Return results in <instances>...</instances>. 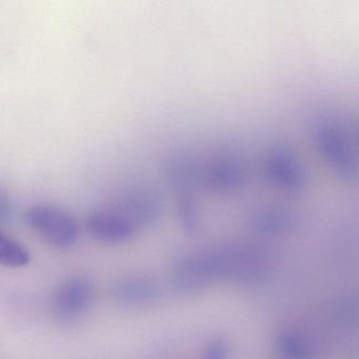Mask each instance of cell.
<instances>
[{
	"label": "cell",
	"instance_id": "6da1fadb",
	"mask_svg": "<svg viewBox=\"0 0 359 359\" xmlns=\"http://www.w3.org/2000/svg\"><path fill=\"white\" fill-rule=\"evenodd\" d=\"M213 283H250L268 272L270 262L264 252L247 245L205 250Z\"/></svg>",
	"mask_w": 359,
	"mask_h": 359
},
{
	"label": "cell",
	"instance_id": "7a4b0ae2",
	"mask_svg": "<svg viewBox=\"0 0 359 359\" xmlns=\"http://www.w3.org/2000/svg\"><path fill=\"white\" fill-rule=\"evenodd\" d=\"M25 220L43 241L56 249H69L79 239V228L75 218L55 205H32L25 213Z\"/></svg>",
	"mask_w": 359,
	"mask_h": 359
},
{
	"label": "cell",
	"instance_id": "3957f363",
	"mask_svg": "<svg viewBox=\"0 0 359 359\" xmlns=\"http://www.w3.org/2000/svg\"><path fill=\"white\" fill-rule=\"evenodd\" d=\"M94 283L86 276L67 279L56 292L54 312L62 323H72L83 317L94 299Z\"/></svg>",
	"mask_w": 359,
	"mask_h": 359
},
{
	"label": "cell",
	"instance_id": "277c9868",
	"mask_svg": "<svg viewBox=\"0 0 359 359\" xmlns=\"http://www.w3.org/2000/svg\"><path fill=\"white\" fill-rule=\"evenodd\" d=\"M86 226L93 238L109 245L130 241L138 228L129 218L115 210L93 212L88 216Z\"/></svg>",
	"mask_w": 359,
	"mask_h": 359
},
{
	"label": "cell",
	"instance_id": "5b68a950",
	"mask_svg": "<svg viewBox=\"0 0 359 359\" xmlns=\"http://www.w3.org/2000/svg\"><path fill=\"white\" fill-rule=\"evenodd\" d=\"M111 294L123 306H147L161 299V289L158 283L144 275H127L113 283Z\"/></svg>",
	"mask_w": 359,
	"mask_h": 359
},
{
	"label": "cell",
	"instance_id": "8992f818",
	"mask_svg": "<svg viewBox=\"0 0 359 359\" xmlns=\"http://www.w3.org/2000/svg\"><path fill=\"white\" fill-rule=\"evenodd\" d=\"M245 167L235 156L226 155L216 159L207 173V184L219 193L234 192L245 182Z\"/></svg>",
	"mask_w": 359,
	"mask_h": 359
},
{
	"label": "cell",
	"instance_id": "52a82bcc",
	"mask_svg": "<svg viewBox=\"0 0 359 359\" xmlns=\"http://www.w3.org/2000/svg\"><path fill=\"white\" fill-rule=\"evenodd\" d=\"M31 262L30 252L20 241L0 235V264L8 268H22Z\"/></svg>",
	"mask_w": 359,
	"mask_h": 359
},
{
	"label": "cell",
	"instance_id": "ba28073f",
	"mask_svg": "<svg viewBox=\"0 0 359 359\" xmlns=\"http://www.w3.org/2000/svg\"><path fill=\"white\" fill-rule=\"evenodd\" d=\"M278 351L283 359H312L308 344L299 336L283 334L277 340Z\"/></svg>",
	"mask_w": 359,
	"mask_h": 359
},
{
	"label": "cell",
	"instance_id": "9c48e42d",
	"mask_svg": "<svg viewBox=\"0 0 359 359\" xmlns=\"http://www.w3.org/2000/svg\"><path fill=\"white\" fill-rule=\"evenodd\" d=\"M230 350L222 339H213L208 342L199 359H229Z\"/></svg>",
	"mask_w": 359,
	"mask_h": 359
}]
</instances>
